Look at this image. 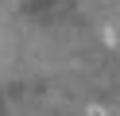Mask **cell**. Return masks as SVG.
<instances>
[]
</instances>
